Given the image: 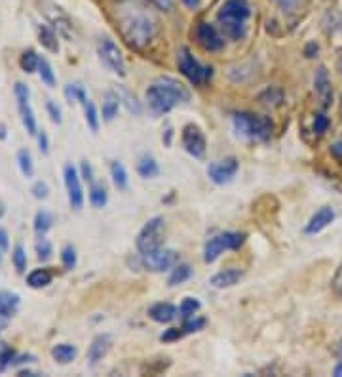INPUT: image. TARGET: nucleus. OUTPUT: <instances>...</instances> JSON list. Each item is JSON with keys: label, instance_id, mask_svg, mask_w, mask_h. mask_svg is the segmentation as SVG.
<instances>
[{"label": "nucleus", "instance_id": "42", "mask_svg": "<svg viewBox=\"0 0 342 377\" xmlns=\"http://www.w3.org/2000/svg\"><path fill=\"white\" fill-rule=\"evenodd\" d=\"M15 358V351L10 347H4L0 351V371H4L8 366H12Z\"/></svg>", "mask_w": 342, "mask_h": 377}, {"label": "nucleus", "instance_id": "51", "mask_svg": "<svg viewBox=\"0 0 342 377\" xmlns=\"http://www.w3.org/2000/svg\"><path fill=\"white\" fill-rule=\"evenodd\" d=\"M329 152H331V157L342 166V139L341 141H335V143L331 145V149H329Z\"/></svg>", "mask_w": 342, "mask_h": 377}, {"label": "nucleus", "instance_id": "31", "mask_svg": "<svg viewBox=\"0 0 342 377\" xmlns=\"http://www.w3.org/2000/svg\"><path fill=\"white\" fill-rule=\"evenodd\" d=\"M51 223H54V218H51L50 211H46V210L36 211L35 232L38 234V236H46V232L51 229Z\"/></svg>", "mask_w": 342, "mask_h": 377}, {"label": "nucleus", "instance_id": "32", "mask_svg": "<svg viewBox=\"0 0 342 377\" xmlns=\"http://www.w3.org/2000/svg\"><path fill=\"white\" fill-rule=\"evenodd\" d=\"M17 166L22 170V174L25 177H33L35 174V164H33V157L28 149H19L17 151Z\"/></svg>", "mask_w": 342, "mask_h": 377}, {"label": "nucleus", "instance_id": "44", "mask_svg": "<svg viewBox=\"0 0 342 377\" xmlns=\"http://www.w3.org/2000/svg\"><path fill=\"white\" fill-rule=\"evenodd\" d=\"M80 92H82V86H79V84H67V86H65V97H67V102H79Z\"/></svg>", "mask_w": 342, "mask_h": 377}, {"label": "nucleus", "instance_id": "38", "mask_svg": "<svg viewBox=\"0 0 342 377\" xmlns=\"http://www.w3.org/2000/svg\"><path fill=\"white\" fill-rule=\"evenodd\" d=\"M35 250H36V257H38L40 262H48V259L51 257V254H54V248H51L50 242L44 239V236L38 239V242L35 244Z\"/></svg>", "mask_w": 342, "mask_h": 377}, {"label": "nucleus", "instance_id": "56", "mask_svg": "<svg viewBox=\"0 0 342 377\" xmlns=\"http://www.w3.org/2000/svg\"><path fill=\"white\" fill-rule=\"evenodd\" d=\"M335 377H342V362H341V364H336V368H335Z\"/></svg>", "mask_w": 342, "mask_h": 377}, {"label": "nucleus", "instance_id": "1", "mask_svg": "<svg viewBox=\"0 0 342 377\" xmlns=\"http://www.w3.org/2000/svg\"><path fill=\"white\" fill-rule=\"evenodd\" d=\"M156 25L154 15L147 12L145 8L128 6L118 15V27L122 31V37L136 50H142L145 46H149L152 38L156 37Z\"/></svg>", "mask_w": 342, "mask_h": 377}, {"label": "nucleus", "instance_id": "48", "mask_svg": "<svg viewBox=\"0 0 342 377\" xmlns=\"http://www.w3.org/2000/svg\"><path fill=\"white\" fill-rule=\"evenodd\" d=\"M36 138H38V149H40V152H42V154H48V152H50V141H48L46 131L38 130Z\"/></svg>", "mask_w": 342, "mask_h": 377}, {"label": "nucleus", "instance_id": "47", "mask_svg": "<svg viewBox=\"0 0 342 377\" xmlns=\"http://www.w3.org/2000/svg\"><path fill=\"white\" fill-rule=\"evenodd\" d=\"M80 177L88 183H93V170L92 164L88 162V160H82V164H80Z\"/></svg>", "mask_w": 342, "mask_h": 377}, {"label": "nucleus", "instance_id": "37", "mask_svg": "<svg viewBox=\"0 0 342 377\" xmlns=\"http://www.w3.org/2000/svg\"><path fill=\"white\" fill-rule=\"evenodd\" d=\"M12 259H14V267L17 271V275H23L25 268H27V252L22 244H17L14 248V254H12Z\"/></svg>", "mask_w": 342, "mask_h": 377}, {"label": "nucleus", "instance_id": "41", "mask_svg": "<svg viewBox=\"0 0 342 377\" xmlns=\"http://www.w3.org/2000/svg\"><path fill=\"white\" fill-rule=\"evenodd\" d=\"M206 326V319H186L183 324V332L185 334H193V332H200L202 328Z\"/></svg>", "mask_w": 342, "mask_h": 377}, {"label": "nucleus", "instance_id": "43", "mask_svg": "<svg viewBox=\"0 0 342 377\" xmlns=\"http://www.w3.org/2000/svg\"><path fill=\"white\" fill-rule=\"evenodd\" d=\"M276 4L279 6V10H284L287 14H293V12H297L302 4V0H274Z\"/></svg>", "mask_w": 342, "mask_h": 377}, {"label": "nucleus", "instance_id": "14", "mask_svg": "<svg viewBox=\"0 0 342 377\" xmlns=\"http://www.w3.org/2000/svg\"><path fill=\"white\" fill-rule=\"evenodd\" d=\"M42 12L48 17V22L51 23V27L65 38H72V23L67 17L61 8H57L51 2H42Z\"/></svg>", "mask_w": 342, "mask_h": 377}, {"label": "nucleus", "instance_id": "24", "mask_svg": "<svg viewBox=\"0 0 342 377\" xmlns=\"http://www.w3.org/2000/svg\"><path fill=\"white\" fill-rule=\"evenodd\" d=\"M120 97H118V92L116 90H108L107 94L103 95V118L111 122L114 120V116L118 115V109H120Z\"/></svg>", "mask_w": 342, "mask_h": 377}, {"label": "nucleus", "instance_id": "13", "mask_svg": "<svg viewBox=\"0 0 342 377\" xmlns=\"http://www.w3.org/2000/svg\"><path fill=\"white\" fill-rule=\"evenodd\" d=\"M238 168H240L238 160L234 157H228V159L211 162L207 168V175L215 185H225V183L232 182V177L238 174Z\"/></svg>", "mask_w": 342, "mask_h": 377}, {"label": "nucleus", "instance_id": "55", "mask_svg": "<svg viewBox=\"0 0 342 377\" xmlns=\"http://www.w3.org/2000/svg\"><path fill=\"white\" fill-rule=\"evenodd\" d=\"M183 2H185L186 6L188 8H196V6H200V0H183Z\"/></svg>", "mask_w": 342, "mask_h": 377}, {"label": "nucleus", "instance_id": "2", "mask_svg": "<svg viewBox=\"0 0 342 377\" xmlns=\"http://www.w3.org/2000/svg\"><path fill=\"white\" fill-rule=\"evenodd\" d=\"M145 95H147L149 107L156 115H165L173 107H177L179 103L190 102V92L179 80L170 79V77H162L156 82H152L147 88Z\"/></svg>", "mask_w": 342, "mask_h": 377}, {"label": "nucleus", "instance_id": "57", "mask_svg": "<svg viewBox=\"0 0 342 377\" xmlns=\"http://www.w3.org/2000/svg\"><path fill=\"white\" fill-rule=\"evenodd\" d=\"M339 69H341V73H342V51H341V58H339Z\"/></svg>", "mask_w": 342, "mask_h": 377}, {"label": "nucleus", "instance_id": "23", "mask_svg": "<svg viewBox=\"0 0 342 377\" xmlns=\"http://www.w3.org/2000/svg\"><path fill=\"white\" fill-rule=\"evenodd\" d=\"M36 35H38V40H40V44H42L46 50H50L51 54H57V51H59V42H57L56 29H50L48 25L38 23V25H36Z\"/></svg>", "mask_w": 342, "mask_h": 377}, {"label": "nucleus", "instance_id": "35", "mask_svg": "<svg viewBox=\"0 0 342 377\" xmlns=\"http://www.w3.org/2000/svg\"><path fill=\"white\" fill-rule=\"evenodd\" d=\"M38 77L42 80V84H46L48 88H56V73H54V69H51L48 59L40 58V63H38Z\"/></svg>", "mask_w": 342, "mask_h": 377}, {"label": "nucleus", "instance_id": "16", "mask_svg": "<svg viewBox=\"0 0 342 377\" xmlns=\"http://www.w3.org/2000/svg\"><path fill=\"white\" fill-rule=\"evenodd\" d=\"M111 347H113V337L108 334H99L97 337H93L92 345L88 348V364L95 368L108 355Z\"/></svg>", "mask_w": 342, "mask_h": 377}, {"label": "nucleus", "instance_id": "34", "mask_svg": "<svg viewBox=\"0 0 342 377\" xmlns=\"http://www.w3.org/2000/svg\"><path fill=\"white\" fill-rule=\"evenodd\" d=\"M116 92H118L120 102L126 105V109H128L131 115H141V105H139V102L136 99V95L129 94L128 90H126L124 86H118V90H116Z\"/></svg>", "mask_w": 342, "mask_h": 377}, {"label": "nucleus", "instance_id": "8", "mask_svg": "<svg viewBox=\"0 0 342 377\" xmlns=\"http://www.w3.org/2000/svg\"><path fill=\"white\" fill-rule=\"evenodd\" d=\"M179 263V254L170 248H158L149 254H141V265L150 273H164Z\"/></svg>", "mask_w": 342, "mask_h": 377}, {"label": "nucleus", "instance_id": "21", "mask_svg": "<svg viewBox=\"0 0 342 377\" xmlns=\"http://www.w3.org/2000/svg\"><path fill=\"white\" fill-rule=\"evenodd\" d=\"M79 103L82 105V109H84V118L86 124L90 126V130L97 131L99 130V115H97V109H95V105L93 102L86 95L84 88H82V92L79 95Z\"/></svg>", "mask_w": 342, "mask_h": 377}, {"label": "nucleus", "instance_id": "25", "mask_svg": "<svg viewBox=\"0 0 342 377\" xmlns=\"http://www.w3.org/2000/svg\"><path fill=\"white\" fill-rule=\"evenodd\" d=\"M76 355H79V348L74 345H69V343H59V345L51 348L54 360L59 364H71L76 358Z\"/></svg>", "mask_w": 342, "mask_h": 377}, {"label": "nucleus", "instance_id": "3", "mask_svg": "<svg viewBox=\"0 0 342 377\" xmlns=\"http://www.w3.org/2000/svg\"><path fill=\"white\" fill-rule=\"evenodd\" d=\"M251 15V8L247 0H227L217 12V22L221 25L222 33L232 40H242L247 31V19Z\"/></svg>", "mask_w": 342, "mask_h": 377}, {"label": "nucleus", "instance_id": "11", "mask_svg": "<svg viewBox=\"0 0 342 377\" xmlns=\"http://www.w3.org/2000/svg\"><path fill=\"white\" fill-rule=\"evenodd\" d=\"M181 143L185 147V151L194 157V159H204L206 157L207 141L204 131L200 130L198 126L194 124H186L183 128V134H181Z\"/></svg>", "mask_w": 342, "mask_h": 377}, {"label": "nucleus", "instance_id": "59", "mask_svg": "<svg viewBox=\"0 0 342 377\" xmlns=\"http://www.w3.org/2000/svg\"><path fill=\"white\" fill-rule=\"evenodd\" d=\"M341 111H342V107H341Z\"/></svg>", "mask_w": 342, "mask_h": 377}, {"label": "nucleus", "instance_id": "15", "mask_svg": "<svg viewBox=\"0 0 342 377\" xmlns=\"http://www.w3.org/2000/svg\"><path fill=\"white\" fill-rule=\"evenodd\" d=\"M196 40L206 51H219L225 46V40L219 35V31L215 29L211 23H200L196 27Z\"/></svg>", "mask_w": 342, "mask_h": 377}, {"label": "nucleus", "instance_id": "53", "mask_svg": "<svg viewBox=\"0 0 342 377\" xmlns=\"http://www.w3.org/2000/svg\"><path fill=\"white\" fill-rule=\"evenodd\" d=\"M10 242H8V232L4 229H0V250H8Z\"/></svg>", "mask_w": 342, "mask_h": 377}, {"label": "nucleus", "instance_id": "39", "mask_svg": "<svg viewBox=\"0 0 342 377\" xmlns=\"http://www.w3.org/2000/svg\"><path fill=\"white\" fill-rule=\"evenodd\" d=\"M61 262H63V267L67 271H71V268L76 267V262H79V257H76V250L72 246H65L61 250Z\"/></svg>", "mask_w": 342, "mask_h": 377}, {"label": "nucleus", "instance_id": "20", "mask_svg": "<svg viewBox=\"0 0 342 377\" xmlns=\"http://www.w3.org/2000/svg\"><path fill=\"white\" fill-rule=\"evenodd\" d=\"M177 307L171 303H156L149 309V316L160 324H170L177 319Z\"/></svg>", "mask_w": 342, "mask_h": 377}, {"label": "nucleus", "instance_id": "46", "mask_svg": "<svg viewBox=\"0 0 342 377\" xmlns=\"http://www.w3.org/2000/svg\"><path fill=\"white\" fill-rule=\"evenodd\" d=\"M46 111H48V115H50L51 122L61 124V109H59V107H57L56 103L51 102V99L46 102Z\"/></svg>", "mask_w": 342, "mask_h": 377}, {"label": "nucleus", "instance_id": "17", "mask_svg": "<svg viewBox=\"0 0 342 377\" xmlns=\"http://www.w3.org/2000/svg\"><path fill=\"white\" fill-rule=\"evenodd\" d=\"M314 90H316V95H318V99H320L321 107H329L331 102H333V90H331V80H329L327 69H325V67L318 69L316 79H314Z\"/></svg>", "mask_w": 342, "mask_h": 377}, {"label": "nucleus", "instance_id": "29", "mask_svg": "<svg viewBox=\"0 0 342 377\" xmlns=\"http://www.w3.org/2000/svg\"><path fill=\"white\" fill-rule=\"evenodd\" d=\"M190 276H193V267L186 265V263H177V265L173 267V271H171L168 284H170V286H179V284L186 282Z\"/></svg>", "mask_w": 342, "mask_h": 377}, {"label": "nucleus", "instance_id": "36", "mask_svg": "<svg viewBox=\"0 0 342 377\" xmlns=\"http://www.w3.org/2000/svg\"><path fill=\"white\" fill-rule=\"evenodd\" d=\"M200 307H202V303H200L196 298H185L183 299V303L179 305V312H181V316L183 319H193L194 314L200 311Z\"/></svg>", "mask_w": 342, "mask_h": 377}, {"label": "nucleus", "instance_id": "50", "mask_svg": "<svg viewBox=\"0 0 342 377\" xmlns=\"http://www.w3.org/2000/svg\"><path fill=\"white\" fill-rule=\"evenodd\" d=\"M333 290L342 298V263L339 265V268H336L335 276H333Z\"/></svg>", "mask_w": 342, "mask_h": 377}, {"label": "nucleus", "instance_id": "28", "mask_svg": "<svg viewBox=\"0 0 342 377\" xmlns=\"http://www.w3.org/2000/svg\"><path fill=\"white\" fill-rule=\"evenodd\" d=\"M137 174L145 177V179H152L160 174V168H158V162L152 157H142L137 164Z\"/></svg>", "mask_w": 342, "mask_h": 377}, {"label": "nucleus", "instance_id": "52", "mask_svg": "<svg viewBox=\"0 0 342 377\" xmlns=\"http://www.w3.org/2000/svg\"><path fill=\"white\" fill-rule=\"evenodd\" d=\"M150 4H154L162 12H171L173 10V0H149Z\"/></svg>", "mask_w": 342, "mask_h": 377}, {"label": "nucleus", "instance_id": "5", "mask_svg": "<svg viewBox=\"0 0 342 377\" xmlns=\"http://www.w3.org/2000/svg\"><path fill=\"white\" fill-rule=\"evenodd\" d=\"M243 240H245V234L243 232H221L213 239H209L206 242V248H204V262L213 263L219 259V255L225 252V250H238L242 246Z\"/></svg>", "mask_w": 342, "mask_h": 377}, {"label": "nucleus", "instance_id": "54", "mask_svg": "<svg viewBox=\"0 0 342 377\" xmlns=\"http://www.w3.org/2000/svg\"><path fill=\"white\" fill-rule=\"evenodd\" d=\"M6 326H8V319H6V316H2V314H0V335H2V332L6 330Z\"/></svg>", "mask_w": 342, "mask_h": 377}, {"label": "nucleus", "instance_id": "7", "mask_svg": "<svg viewBox=\"0 0 342 377\" xmlns=\"http://www.w3.org/2000/svg\"><path fill=\"white\" fill-rule=\"evenodd\" d=\"M179 71L185 74L194 86H202L204 82L213 77V67L200 65L188 48H181L179 51Z\"/></svg>", "mask_w": 342, "mask_h": 377}, {"label": "nucleus", "instance_id": "9", "mask_svg": "<svg viewBox=\"0 0 342 377\" xmlns=\"http://www.w3.org/2000/svg\"><path fill=\"white\" fill-rule=\"evenodd\" d=\"M14 94L15 102H17V111H19V116H22L23 128L27 130L28 136H36L38 126H36L35 113L31 109V90L23 82H17L14 88Z\"/></svg>", "mask_w": 342, "mask_h": 377}, {"label": "nucleus", "instance_id": "12", "mask_svg": "<svg viewBox=\"0 0 342 377\" xmlns=\"http://www.w3.org/2000/svg\"><path fill=\"white\" fill-rule=\"evenodd\" d=\"M63 179L71 208L72 210H82V206H84V191H82V183H80L79 170L72 164H67L63 168Z\"/></svg>", "mask_w": 342, "mask_h": 377}, {"label": "nucleus", "instance_id": "4", "mask_svg": "<svg viewBox=\"0 0 342 377\" xmlns=\"http://www.w3.org/2000/svg\"><path fill=\"white\" fill-rule=\"evenodd\" d=\"M232 122H234V130L238 136L255 139V141L270 139L272 131H274V124L268 116L253 115V113H236L232 116Z\"/></svg>", "mask_w": 342, "mask_h": 377}, {"label": "nucleus", "instance_id": "10", "mask_svg": "<svg viewBox=\"0 0 342 377\" xmlns=\"http://www.w3.org/2000/svg\"><path fill=\"white\" fill-rule=\"evenodd\" d=\"M97 51H99V58L103 59V63L116 73L118 77H126V61L122 58L120 48L111 40V38H101L97 44Z\"/></svg>", "mask_w": 342, "mask_h": 377}, {"label": "nucleus", "instance_id": "49", "mask_svg": "<svg viewBox=\"0 0 342 377\" xmlns=\"http://www.w3.org/2000/svg\"><path fill=\"white\" fill-rule=\"evenodd\" d=\"M185 335V332H183V328H170L165 334H162V337L160 339L162 341H175V339H181Z\"/></svg>", "mask_w": 342, "mask_h": 377}, {"label": "nucleus", "instance_id": "58", "mask_svg": "<svg viewBox=\"0 0 342 377\" xmlns=\"http://www.w3.org/2000/svg\"><path fill=\"white\" fill-rule=\"evenodd\" d=\"M339 355L342 356V343H341V345H339Z\"/></svg>", "mask_w": 342, "mask_h": 377}, {"label": "nucleus", "instance_id": "22", "mask_svg": "<svg viewBox=\"0 0 342 377\" xmlns=\"http://www.w3.org/2000/svg\"><path fill=\"white\" fill-rule=\"evenodd\" d=\"M19 303L22 299L17 294H12V291L2 290L0 291V314L6 316V319H12L17 309H19Z\"/></svg>", "mask_w": 342, "mask_h": 377}, {"label": "nucleus", "instance_id": "6", "mask_svg": "<svg viewBox=\"0 0 342 377\" xmlns=\"http://www.w3.org/2000/svg\"><path fill=\"white\" fill-rule=\"evenodd\" d=\"M162 239H164V218L149 219L141 232L137 234V250L141 254H149L154 252L158 248H162Z\"/></svg>", "mask_w": 342, "mask_h": 377}, {"label": "nucleus", "instance_id": "40", "mask_svg": "<svg viewBox=\"0 0 342 377\" xmlns=\"http://www.w3.org/2000/svg\"><path fill=\"white\" fill-rule=\"evenodd\" d=\"M329 130V118L323 113H320V115H316V118H314V134L320 138V136H323L325 131Z\"/></svg>", "mask_w": 342, "mask_h": 377}, {"label": "nucleus", "instance_id": "19", "mask_svg": "<svg viewBox=\"0 0 342 377\" xmlns=\"http://www.w3.org/2000/svg\"><path fill=\"white\" fill-rule=\"evenodd\" d=\"M243 273L240 271V268H225V271H221V273H217V275L211 276V286L213 288H219V290H222V288H232V286H236V284L242 280Z\"/></svg>", "mask_w": 342, "mask_h": 377}, {"label": "nucleus", "instance_id": "30", "mask_svg": "<svg viewBox=\"0 0 342 377\" xmlns=\"http://www.w3.org/2000/svg\"><path fill=\"white\" fill-rule=\"evenodd\" d=\"M111 177H113L114 185L120 188V191L128 188V172H126L124 164L118 162V160H114L113 164H111Z\"/></svg>", "mask_w": 342, "mask_h": 377}, {"label": "nucleus", "instance_id": "18", "mask_svg": "<svg viewBox=\"0 0 342 377\" xmlns=\"http://www.w3.org/2000/svg\"><path fill=\"white\" fill-rule=\"evenodd\" d=\"M333 219H335V210H333L331 206H323V208H320V210L316 211L312 218H310L304 232H307V234H318V232L323 231L325 227L331 225Z\"/></svg>", "mask_w": 342, "mask_h": 377}, {"label": "nucleus", "instance_id": "33", "mask_svg": "<svg viewBox=\"0 0 342 377\" xmlns=\"http://www.w3.org/2000/svg\"><path fill=\"white\" fill-rule=\"evenodd\" d=\"M38 63H40V58L36 56L35 50L23 51L22 58H19V65H22L23 73H27V74L38 71Z\"/></svg>", "mask_w": 342, "mask_h": 377}, {"label": "nucleus", "instance_id": "26", "mask_svg": "<svg viewBox=\"0 0 342 377\" xmlns=\"http://www.w3.org/2000/svg\"><path fill=\"white\" fill-rule=\"evenodd\" d=\"M108 202V195H107V188L105 185H101V183H90V204H92L93 208H105Z\"/></svg>", "mask_w": 342, "mask_h": 377}, {"label": "nucleus", "instance_id": "27", "mask_svg": "<svg viewBox=\"0 0 342 377\" xmlns=\"http://www.w3.org/2000/svg\"><path fill=\"white\" fill-rule=\"evenodd\" d=\"M51 278H54V276H51L48 268H36V271H33V273L27 276V284L31 288L38 290V288H46L48 284H51Z\"/></svg>", "mask_w": 342, "mask_h": 377}, {"label": "nucleus", "instance_id": "45", "mask_svg": "<svg viewBox=\"0 0 342 377\" xmlns=\"http://www.w3.org/2000/svg\"><path fill=\"white\" fill-rule=\"evenodd\" d=\"M31 193H33V196L38 198V200H44V198H48L50 188H48V185L44 182H36L35 185H33V188H31Z\"/></svg>", "mask_w": 342, "mask_h": 377}]
</instances>
